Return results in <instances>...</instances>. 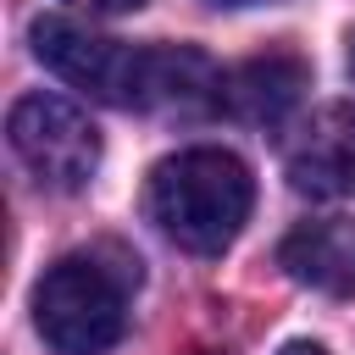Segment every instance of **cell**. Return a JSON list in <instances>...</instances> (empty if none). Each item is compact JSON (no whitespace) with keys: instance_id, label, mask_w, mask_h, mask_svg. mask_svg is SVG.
Masks as SVG:
<instances>
[{"instance_id":"cell-1","label":"cell","mask_w":355,"mask_h":355,"mask_svg":"<svg viewBox=\"0 0 355 355\" xmlns=\"http://www.w3.org/2000/svg\"><path fill=\"white\" fill-rule=\"evenodd\" d=\"M33 55L67 78L72 89H89L105 105L128 111H194L216 105L222 72L194 44H122L111 33H94L67 17L33 22Z\"/></svg>"},{"instance_id":"cell-2","label":"cell","mask_w":355,"mask_h":355,"mask_svg":"<svg viewBox=\"0 0 355 355\" xmlns=\"http://www.w3.org/2000/svg\"><path fill=\"white\" fill-rule=\"evenodd\" d=\"M255 205V178L233 150L194 144L166 161H155L144 183V211L150 222L189 255H222Z\"/></svg>"},{"instance_id":"cell-3","label":"cell","mask_w":355,"mask_h":355,"mask_svg":"<svg viewBox=\"0 0 355 355\" xmlns=\"http://www.w3.org/2000/svg\"><path fill=\"white\" fill-rule=\"evenodd\" d=\"M139 283V261L116 255H61L33 288V327L61 355H105L128 327V288Z\"/></svg>"},{"instance_id":"cell-4","label":"cell","mask_w":355,"mask_h":355,"mask_svg":"<svg viewBox=\"0 0 355 355\" xmlns=\"http://www.w3.org/2000/svg\"><path fill=\"white\" fill-rule=\"evenodd\" d=\"M6 139H11V155L28 166V178L55 194L83 189L100 166L94 122L61 94H22L6 116Z\"/></svg>"},{"instance_id":"cell-5","label":"cell","mask_w":355,"mask_h":355,"mask_svg":"<svg viewBox=\"0 0 355 355\" xmlns=\"http://www.w3.org/2000/svg\"><path fill=\"white\" fill-rule=\"evenodd\" d=\"M288 183L311 200L355 194V105H322L288 144Z\"/></svg>"},{"instance_id":"cell-6","label":"cell","mask_w":355,"mask_h":355,"mask_svg":"<svg viewBox=\"0 0 355 355\" xmlns=\"http://www.w3.org/2000/svg\"><path fill=\"white\" fill-rule=\"evenodd\" d=\"M277 266L316 294H355V216H311L277 244Z\"/></svg>"},{"instance_id":"cell-7","label":"cell","mask_w":355,"mask_h":355,"mask_svg":"<svg viewBox=\"0 0 355 355\" xmlns=\"http://www.w3.org/2000/svg\"><path fill=\"white\" fill-rule=\"evenodd\" d=\"M300 89H305V61L272 50V55H255V61L233 67L222 78L216 105L233 111L239 122H283L300 105Z\"/></svg>"},{"instance_id":"cell-8","label":"cell","mask_w":355,"mask_h":355,"mask_svg":"<svg viewBox=\"0 0 355 355\" xmlns=\"http://www.w3.org/2000/svg\"><path fill=\"white\" fill-rule=\"evenodd\" d=\"M67 6H78V11H94V17H128V11H139L144 0H67Z\"/></svg>"},{"instance_id":"cell-9","label":"cell","mask_w":355,"mask_h":355,"mask_svg":"<svg viewBox=\"0 0 355 355\" xmlns=\"http://www.w3.org/2000/svg\"><path fill=\"white\" fill-rule=\"evenodd\" d=\"M283 355H327V349L311 344V338H294V344H283Z\"/></svg>"},{"instance_id":"cell-10","label":"cell","mask_w":355,"mask_h":355,"mask_svg":"<svg viewBox=\"0 0 355 355\" xmlns=\"http://www.w3.org/2000/svg\"><path fill=\"white\" fill-rule=\"evenodd\" d=\"M211 6H250V0H211Z\"/></svg>"},{"instance_id":"cell-11","label":"cell","mask_w":355,"mask_h":355,"mask_svg":"<svg viewBox=\"0 0 355 355\" xmlns=\"http://www.w3.org/2000/svg\"><path fill=\"white\" fill-rule=\"evenodd\" d=\"M349 72H355V39H349Z\"/></svg>"}]
</instances>
